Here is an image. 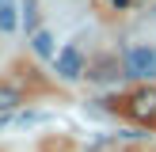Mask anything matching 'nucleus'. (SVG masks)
<instances>
[{"instance_id":"nucleus-5","label":"nucleus","mask_w":156,"mask_h":152,"mask_svg":"<svg viewBox=\"0 0 156 152\" xmlns=\"http://www.w3.org/2000/svg\"><path fill=\"white\" fill-rule=\"evenodd\" d=\"M30 50H34L38 57H53V34L50 30H34V34H30Z\"/></svg>"},{"instance_id":"nucleus-1","label":"nucleus","mask_w":156,"mask_h":152,"mask_svg":"<svg viewBox=\"0 0 156 152\" xmlns=\"http://www.w3.org/2000/svg\"><path fill=\"white\" fill-rule=\"evenodd\" d=\"M126 110H129V118H133V122L152 126V122H156V88H141V91H133Z\"/></svg>"},{"instance_id":"nucleus-6","label":"nucleus","mask_w":156,"mask_h":152,"mask_svg":"<svg viewBox=\"0 0 156 152\" xmlns=\"http://www.w3.org/2000/svg\"><path fill=\"white\" fill-rule=\"evenodd\" d=\"M15 27H19V15H15V4H12V0H4V4H0V30H4V34H12Z\"/></svg>"},{"instance_id":"nucleus-2","label":"nucleus","mask_w":156,"mask_h":152,"mask_svg":"<svg viewBox=\"0 0 156 152\" xmlns=\"http://www.w3.org/2000/svg\"><path fill=\"white\" fill-rule=\"evenodd\" d=\"M126 76H156V50L152 46H133L126 53Z\"/></svg>"},{"instance_id":"nucleus-7","label":"nucleus","mask_w":156,"mask_h":152,"mask_svg":"<svg viewBox=\"0 0 156 152\" xmlns=\"http://www.w3.org/2000/svg\"><path fill=\"white\" fill-rule=\"evenodd\" d=\"M19 106V88H12V84H0V114L15 110Z\"/></svg>"},{"instance_id":"nucleus-8","label":"nucleus","mask_w":156,"mask_h":152,"mask_svg":"<svg viewBox=\"0 0 156 152\" xmlns=\"http://www.w3.org/2000/svg\"><path fill=\"white\" fill-rule=\"evenodd\" d=\"M23 23L34 30V23H38V0H23Z\"/></svg>"},{"instance_id":"nucleus-9","label":"nucleus","mask_w":156,"mask_h":152,"mask_svg":"<svg viewBox=\"0 0 156 152\" xmlns=\"http://www.w3.org/2000/svg\"><path fill=\"white\" fill-rule=\"evenodd\" d=\"M111 4H114V8H129V0H111Z\"/></svg>"},{"instance_id":"nucleus-3","label":"nucleus","mask_w":156,"mask_h":152,"mask_svg":"<svg viewBox=\"0 0 156 152\" xmlns=\"http://www.w3.org/2000/svg\"><path fill=\"white\" fill-rule=\"evenodd\" d=\"M53 72L61 76V80H80L84 76V57L76 46H69V50H61L57 57H53Z\"/></svg>"},{"instance_id":"nucleus-10","label":"nucleus","mask_w":156,"mask_h":152,"mask_svg":"<svg viewBox=\"0 0 156 152\" xmlns=\"http://www.w3.org/2000/svg\"><path fill=\"white\" fill-rule=\"evenodd\" d=\"M0 4H4V0H0Z\"/></svg>"},{"instance_id":"nucleus-4","label":"nucleus","mask_w":156,"mask_h":152,"mask_svg":"<svg viewBox=\"0 0 156 152\" xmlns=\"http://www.w3.org/2000/svg\"><path fill=\"white\" fill-rule=\"evenodd\" d=\"M91 80H95V84H111V80H118V61H114V57H103V61H95V68H91Z\"/></svg>"}]
</instances>
